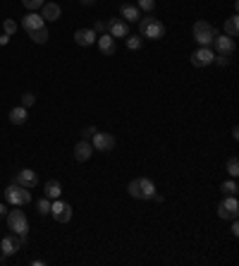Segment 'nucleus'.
<instances>
[{
    "instance_id": "1",
    "label": "nucleus",
    "mask_w": 239,
    "mask_h": 266,
    "mask_svg": "<svg viewBox=\"0 0 239 266\" xmlns=\"http://www.w3.org/2000/svg\"><path fill=\"white\" fill-rule=\"evenodd\" d=\"M139 36L142 39H151V41H158V39H163L165 36V24L160 22V20H156V17H151V15H146V17H142L139 20Z\"/></svg>"
},
{
    "instance_id": "2",
    "label": "nucleus",
    "mask_w": 239,
    "mask_h": 266,
    "mask_svg": "<svg viewBox=\"0 0 239 266\" xmlns=\"http://www.w3.org/2000/svg\"><path fill=\"white\" fill-rule=\"evenodd\" d=\"M5 218H8V228L12 230V235H17V237H26L29 235V218H26V213L20 206L8 211Z\"/></svg>"
},
{
    "instance_id": "3",
    "label": "nucleus",
    "mask_w": 239,
    "mask_h": 266,
    "mask_svg": "<svg viewBox=\"0 0 239 266\" xmlns=\"http://www.w3.org/2000/svg\"><path fill=\"white\" fill-rule=\"evenodd\" d=\"M127 192H130V197H134V199H153L156 185H153V180H148V177H136V180H132L130 185H127Z\"/></svg>"
},
{
    "instance_id": "4",
    "label": "nucleus",
    "mask_w": 239,
    "mask_h": 266,
    "mask_svg": "<svg viewBox=\"0 0 239 266\" xmlns=\"http://www.w3.org/2000/svg\"><path fill=\"white\" fill-rule=\"evenodd\" d=\"M194 39L198 41V46H206V48H210L213 46V41H216V27L210 22H206V20H198V22H194Z\"/></svg>"
},
{
    "instance_id": "5",
    "label": "nucleus",
    "mask_w": 239,
    "mask_h": 266,
    "mask_svg": "<svg viewBox=\"0 0 239 266\" xmlns=\"http://www.w3.org/2000/svg\"><path fill=\"white\" fill-rule=\"evenodd\" d=\"M5 201L12 204V206H26L32 201V192L22 187V185H17V182H12L10 187L5 189Z\"/></svg>"
},
{
    "instance_id": "6",
    "label": "nucleus",
    "mask_w": 239,
    "mask_h": 266,
    "mask_svg": "<svg viewBox=\"0 0 239 266\" xmlns=\"http://www.w3.org/2000/svg\"><path fill=\"white\" fill-rule=\"evenodd\" d=\"M218 216L222 221H234L239 218V201L237 197H225V199L218 204Z\"/></svg>"
},
{
    "instance_id": "7",
    "label": "nucleus",
    "mask_w": 239,
    "mask_h": 266,
    "mask_svg": "<svg viewBox=\"0 0 239 266\" xmlns=\"http://www.w3.org/2000/svg\"><path fill=\"white\" fill-rule=\"evenodd\" d=\"M50 213L58 223H70L72 221V204H67L62 199H53L50 201Z\"/></svg>"
},
{
    "instance_id": "8",
    "label": "nucleus",
    "mask_w": 239,
    "mask_h": 266,
    "mask_svg": "<svg viewBox=\"0 0 239 266\" xmlns=\"http://www.w3.org/2000/svg\"><path fill=\"white\" fill-rule=\"evenodd\" d=\"M91 146L94 151H103V154H110L115 149V137L110 132H96L91 137Z\"/></svg>"
},
{
    "instance_id": "9",
    "label": "nucleus",
    "mask_w": 239,
    "mask_h": 266,
    "mask_svg": "<svg viewBox=\"0 0 239 266\" xmlns=\"http://www.w3.org/2000/svg\"><path fill=\"white\" fill-rule=\"evenodd\" d=\"M213 46H216V53H220V56H232L237 51V41L228 34H218Z\"/></svg>"
},
{
    "instance_id": "10",
    "label": "nucleus",
    "mask_w": 239,
    "mask_h": 266,
    "mask_svg": "<svg viewBox=\"0 0 239 266\" xmlns=\"http://www.w3.org/2000/svg\"><path fill=\"white\" fill-rule=\"evenodd\" d=\"M213 58H216V53L210 51V48H206V46H198L194 53H192V65L194 67H208V65H213Z\"/></svg>"
},
{
    "instance_id": "11",
    "label": "nucleus",
    "mask_w": 239,
    "mask_h": 266,
    "mask_svg": "<svg viewBox=\"0 0 239 266\" xmlns=\"http://www.w3.org/2000/svg\"><path fill=\"white\" fill-rule=\"evenodd\" d=\"M106 32H108L112 39H127V36H130V27H127V22L120 17V20L106 22Z\"/></svg>"
},
{
    "instance_id": "12",
    "label": "nucleus",
    "mask_w": 239,
    "mask_h": 266,
    "mask_svg": "<svg viewBox=\"0 0 239 266\" xmlns=\"http://www.w3.org/2000/svg\"><path fill=\"white\" fill-rule=\"evenodd\" d=\"M14 182L22 185V187H26V189H34L36 185H38V175L34 173L32 168H22V170L14 175Z\"/></svg>"
},
{
    "instance_id": "13",
    "label": "nucleus",
    "mask_w": 239,
    "mask_h": 266,
    "mask_svg": "<svg viewBox=\"0 0 239 266\" xmlns=\"http://www.w3.org/2000/svg\"><path fill=\"white\" fill-rule=\"evenodd\" d=\"M22 29L26 34L29 32H36V29H41V27H46V22H44V17H41V15H38V12H26V15H24L22 17Z\"/></svg>"
},
{
    "instance_id": "14",
    "label": "nucleus",
    "mask_w": 239,
    "mask_h": 266,
    "mask_svg": "<svg viewBox=\"0 0 239 266\" xmlns=\"http://www.w3.org/2000/svg\"><path fill=\"white\" fill-rule=\"evenodd\" d=\"M41 17H44V22H58L60 20V15H62V10H60V5L58 3H50V0H46L44 8H41V12H38Z\"/></svg>"
},
{
    "instance_id": "15",
    "label": "nucleus",
    "mask_w": 239,
    "mask_h": 266,
    "mask_svg": "<svg viewBox=\"0 0 239 266\" xmlns=\"http://www.w3.org/2000/svg\"><path fill=\"white\" fill-rule=\"evenodd\" d=\"M22 247V242L17 240V235H5L2 240H0V252H2V256H12L17 254V249Z\"/></svg>"
},
{
    "instance_id": "16",
    "label": "nucleus",
    "mask_w": 239,
    "mask_h": 266,
    "mask_svg": "<svg viewBox=\"0 0 239 266\" xmlns=\"http://www.w3.org/2000/svg\"><path fill=\"white\" fill-rule=\"evenodd\" d=\"M91 156H94V146H91V142H88V139L76 142V144H74V158L79 161V163H86Z\"/></svg>"
},
{
    "instance_id": "17",
    "label": "nucleus",
    "mask_w": 239,
    "mask_h": 266,
    "mask_svg": "<svg viewBox=\"0 0 239 266\" xmlns=\"http://www.w3.org/2000/svg\"><path fill=\"white\" fill-rule=\"evenodd\" d=\"M98 39V34L94 29H76L74 32V41L76 46H82V48H86V46H94Z\"/></svg>"
},
{
    "instance_id": "18",
    "label": "nucleus",
    "mask_w": 239,
    "mask_h": 266,
    "mask_svg": "<svg viewBox=\"0 0 239 266\" xmlns=\"http://www.w3.org/2000/svg\"><path fill=\"white\" fill-rule=\"evenodd\" d=\"M120 17H122L124 22H139V20H142V10H139L136 5L124 3V5L120 8Z\"/></svg>"
},
{
    "instance_id": "19",
    "label": "nucleus",
    "mask_w": 239,
    "mask_h": 266,
    "mask_svg": "<svg viewBox=\"0 0 239 266\" xmlns=\"http://www.w3.org/2000/svg\"><path fill=\"white\" fill-rule=\"evenodd\" d=\"M96 41H98V48H100V53H103V56H112V53H115V48H118V46H115V39H112L108 32L100 34Z\"/></svg>"
},
{
    "instance_id": "20",
    "label": "nucleus",
    "mask_w": 239,
    "mask_h": 266,
    "mask_svg": "<svg viewBox=\"0 0 239 266\" xmlns=\"http://www.w3.org/2000/svg\"><path fill=\"white\" fill-rule=\"evenodd\" d=\"M29 120V108H24V106H14L10 111V122L12 125H24V122Z\"/></svg>"
},
{
    "instance_id": "21",
    "label": "nucleus",
    "mask_w": 239,
    "mask_h": 266,
    "mask_svg": "<svg viewBox=\"0 0 239 266\" xmlns=\"http://www.w3.org/2000/svg\"><path fill=\"white\" fill-rule=\"evenodd\" d=\"M44 194L50 201H53V199H60V194H62V185H60L58 180H48V182H46V187H44Z\"/></svg>"
},
{
    "instance_id": "22",
    "label": "nucleus",
    "mask_w": 239,
    "mask_h": 266,
    "mask_svg": "<svg viewBox=\"0 0 239 266\" xmlns=\"http://www.w3.org/2000/svg\"><path fill=\"white\" fill-rule=\"evenodd\" d=\"M220 192H222L225 197H237V192H239L237 180H234V177H230V180H225V182L220 185Z\"/></svg>"
},
{
    "instance_id": "23",
    "label": "nucleus",
    "mask_w": 239,
    "mask_h": 266,
    "mask_svg": "<svg viewBox=\"0 0 239 266\" xmlns=\"http://www.w3.org/2000/svg\"><path fill=\"white\" fill-rule=\"evenodd\" d=\"M225 34L232 36V39H237L239 36V17L237 15H232L230 20H225Z\"/></svg>"
},
{
    "instance_id": "24",
    "label": "nucleus",
    "mask_w": 239,
    "mask_h": 266,
    "mask_svg": "<svg viewBox=\"0 0 239 266\" xmlns=\"http://www.w3.org/2000/svg\"><path fill=\"white\" fill-rule=\"evenodd\" d=\"M29 39H32L34 44H38V46H44L50 36H48V29L46 27H41V29H36V32H29Z\"/></svg>"
},
{
    "instance_id": "25",
    "label": "nucleus",
    "mask_w": 239,
    "mask_h": 266,
    "mask_svg": "<svg viewBox=\"0 0 239 266\" xmlns=\"http://www.w3.org/2000/svg\"><path fill=\"white\" fill-rule=\"evenodd\" d=\"M225 168H228L230 177H234V180H237V177H239V158H237V156H230L228 163H225Z\"/></svg>"
},
{
    "instance_id": "26",
    "label": "nucleus",
    "mask_w": 239,
    "mask_h": 266,
    "mask_svg": "<svg viewBox=\"0 0 239 266\" xmlns=\"http://www.w3.org/2000/svg\"><path fill=\"white\" fill-rule=\"evenodd\" d=\"M142 46H144V39L139 36V34L127 36V48H130V51H142Z\"/></svg>"
},
{
    "instance_id": "27",
    "label": "nucleus",
    "mask_w": 239,
    "mask_h": 266,
    "mask_svg": "<svg viewBox=\"0 0 239 266\" xmlns=\"http://www.w3.org/2000/svg\"><path fill=\"white\" fill-rule=\"evenodd\" d=\"M36 211H38L41 216H48V213H50V199H48V197L38 199L36 201Z\"/></svg>"
},
{
    "instance_id": "28",
    "label": "nucleus",
    "mask_w": 239,
    "mask_h": 266,
    "mask_svg": "<svg viewBox=\"0 0 239 266\" xmlns=\"http://www.w3.org/2000/svg\"><path fill=\"white\" fill-rule=\"evenodd\" d=\"M44 3H46V0H22V5L29 12H38L41 8H44Z\"/></svg>"
},
{
    "instance_id": "29",
    "label": "nucleus",
    "mask_w": 239,
    "mask_h": 266,
    "mask_svg": "<svg viewBox=\"0 0 239 266\" xmlns=\"http://www.w3.org/2000/svg\"><path fill=\"white\" fill-rule=\"evenodd\" d=\"M17 29H20V24L14 22V20H5V22H2V32L8 34V36L17 34Z\"/></svg>"
},
{
    "instance_id": "30",
    "label": "nucleus",
    "mask_w": 239,
    "mask_h": 266,
    "mask_svg": "<svg viewBox=\"0 0 239 266\" xmlns=\"http://www.w3.org/2000/svg\"><path fill=\"white\" fill-rule=\"evenodd\" d=\"M136 8L151 15V12H153V8H156V0H136Z\"/></svg>"
},
{
    "instance_id": "31",
    "label": "nucleus",
    "mask_w": 239,
    "mask_h": 266,
    "mask_svg": "<svg viewBox=\"0 0 239 266\" xmlns=\"http://www.w3.org/2000/svg\"><path fill=\"white\" fill-rule=\"evenodd\" d=\"M34 103H36V96H34L32 91H24L22 94V106L24 108H32Z\"/></svg>"
},
{
    "instance_id": "32",
    "label": "nucleus",
    "mask_w": 239,
    "mask_h": 266,
    "mask_svg": "<svg viewBox=\"0 0 239 266\" xmlns=\"http://www.w3.org/2000/svg\"><path fill=\"white\" fill-rule=\"evenodd\" d=\"M96 132L98 130L94 127V125H91V127H84V130H82V139H88V142H91V137H94Z\"/></svg>"
},
{
    "instance_id": "33",
    "label": "nucleus",
    "mask_w": 239,
    "mask_h": 266,
    "mask_svg": "<svg viewBox=\"0 0 239 266\" xmlns=\"http://www.w3.org/2000/svg\"><path fill=\"white\" fill-rule=\"evenodd\" d=\"M94 32H96V34H106V22H103V20H98V22L94 24Z\"/></svg>"
},
{
    "instance_id": "34",
    "label": "nucleus",
    "mask_w": 239,
    "mask_h": 266,
    "mask_svg": "<svg viewBox=\"0 0 239 266\" xmlns=\"http://www.w3.org/2000/svg\"><path fill=\"white\" fill-rule=\"evenodd\" d=\"M232 235H234V237H237V235H239V223H237V218L232 221Z\"/></svg>"
},
{
    "instance_id": "35",
    "label": "nucleus",
    "mask_w": 239,
    "mask_h": 266,
    "mask_svg": "<svg viewBox=\"0 0 239 266\" xmlns=\"http://www.w3.org/2000/svg\"><path fill=\"white\" fill-rule=\"evenodd\" d=\"M8 41H10V36H8V34H2V36H0V46H8Z\"/></svg>"
},
{
    "instance_id": "36",
    "label": "nucleus",
    "mask_w": 239,
    "mask_h": 266,
    "mask_svg": "<svg viewBox=\"0 0 239 266\" xmlns=\"http://www.w3.org/2000/svg\"><path fill=\"white\" fill-rule=\"evenodd\" d=\"M153 199H156V201H158V204H163V194H158V192H156V194H153Z\"/></svg>"
},
{
    "instance_id": "37",
    "label": "nucleus",
    "mask_w": 239,
    "mask_h": 266,
    "mask_svg": "<svg viewBox=\"0 0 239 266\" xmlns=\"http://www.w3.org/2000/svg\"><path fill=\"white\" fill-rule=\"evenodd\" d=\"M0 216H8V206L5 204H0Z\"/></svg>"
},
{
    "instance_id": "38",
    "label": "nucleus",
    "mask_w": 239,
    "mask_h": 266,
    "mask_svg": "<svg viewBox=\"0 0 239 266\" xmlns=\"http://www.w3.org/2000/svg\"><path fill=\"white\" fill-rule=\"evenodd\" d=\"M79 3H82V5H94L96 0H79Z\"/></svg>"
},
{
    "instance_id": "39",
    "label": "nucleus",
    "mask_w": 239,
    "mask_h": 266,
    "mask_svg": "<svg viewBox=\"0 0 239 266\" xmlns=\"http://www.w3.org/2000/svg\"><path fill=\"white\" fill-rule=\"evenodd\" d=\"M2 261H5V256H0V264H2Z\"/></svg>"
}]
</instances>
